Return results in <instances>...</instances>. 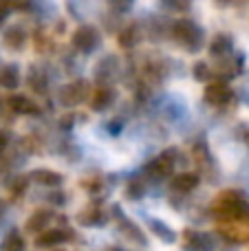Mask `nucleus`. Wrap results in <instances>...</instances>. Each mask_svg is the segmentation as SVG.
<instances>
[{"label":"nucleus","instance_id":"obj_1","mask_svg":"<svg viewBox=\"0 0 249 251\" xmlns=\"http://www.w3.org/2000/svg\"><path fill=\"white\" fill-rule=\"evenodd\" d=\"M214 212L229 221H249V203L241 192H223L214 203Z\"/></svg>","mask_w":249,"mask_h":251},{"label":"nucleus","instance_id":"obj_2","mask_svg":"<svg viewBox=\"0 0 249 251\" xmlns=\"http://www.w3.org/2000/svg\"><path fill=\"white\" fill-rule=\"evenodd\" d=\"M172 35L181 47L190 49V51H197L203 44V29L190 18H179L172 26Z\"/></svg>","mask_w":249,"mask_h":251},{"label":"nucleus","instance_id":"obj_3","mask_svg":"<svg viewBox=\"0 0 249 251\" xmlns=\"http://www.w3.org/2000/svg\"><path fill=\"white\" fill-rule=\"evenodd\" d=\"M100 42H101V35H100V31H97L93 25L77 26V29H75V33H73V47L77 49L79 53L95 51V49L100 47Z\"/></svg>","mask_w":249,"mask_h":251},{"label":"nucleus","instance_id":"obj_4","mask_svg":"<svg viewBox=\"0 0 249 251\" xmlns=\"http://www.w3.org/2000/svg\"><path fill=\"white\" fill-rule=\"evenodd\" d=\"M181 240H183L185 251H216L214 234H207V231L188 229V231H183V238Z\"/></svg>","mask_w":249,"mask_h":251},{"label":"nucleus","instance_id":"obj_5","mask_svg":"<svg viewBox=\"0 0 249 251\" xmlns=\"http://www.w3.org/2000/svg\"><path fill=\"white\" fill-rule=\"evenodd\" d=\"M179 152L174 150V148H170V150H166L163 154H159L157 159L150 161V165L146 168V172L150 174L152 178H163V176H170L172 172H174V163L176 159H172V156H176Z\"/></svg>","mask_w":249,"mask_h":251},{"label":"nucleus","instance_id":"obj_6","mask_svg":"<svg viewBox=\"0 0 249 251\" xmlns=\"http://www.w3.org/2000/svg\"><path fill=\"white\" fill-rule=\"evenodd\" d=\"M86 97H88V82H84V79H77V82L66 84L64 88H60V101L64 106H77Z\"/></svg>","mask_w":249,"mask_h":251},{"label":"nucleus","instance_id":"obj_7","mask_svg":"<svg viewBox=\"0 0 249 251\" xmlns=\"http://www.w3.org/2000/svg\"><path fill=\"white\" fill-rule=\"evenodd\" d=\"M115 100H117V91H115L113 86H108V84H101V86H97L95 91L91 93V108L95 110V113H101V110L108 108Z\"/></svg>","mask_w":249,"mask_h":251},{"label":"nucleus","instance_id":"obj_8","mask_svg":"<svg viewBox=\"0 0 249 251\" xmlns=\"http://www.w3.org/2000/svg\"><path fill=\"white\" fill-rule=\"evenodd\" d=\"M205 101L212 106H225L232 101V88L225 82H212L205 88Z\"/></svg>","mask_w":249,"mask_h":251},{"label":"nucleus","instance_id":"obj_9","mask_svg":"<svg viewBox=\"0 0 249 251\" xmlns=\"http://www.w3.org/2000/svg\"><path fill=\"white\" fill-rule=\"evenodd\" d=\"M71 234L66 229H62V227H49V229H44L42 234H38V238H35V245L38 247H57V245H62L64 240H69Z\"/></svg>","mask_w":249,"mask_h":251},{"label":"nucleus","instance_id":"obj_10","mask_svg":"<svg viewBox=\"0 0 249 251\" xmlns=\"http://www.w3.org/2000/svg\"><path fill=\"white\" fill-rule=\"evenodd\" d=\"M232 49H234V40L229 38L227 33L214 35V40L210 42V53H212V57H219V60H225V57L232 55Z\"/></svg>","mask_w":249,"mask_h":251},{"label":"nucleus","instance_id":"obj_11","mask_svg":"<svg viewBox=\"0 0 249 251\" xmlns=\"http://www.w3.org/2000/svg\"><path fill=\"white\" fill-rule=\"evenodd\" d=\"M115 216H117V223H119V227H122V234L126 236L128 240H132V243H137V245H144L146 247V236L141 234V229L137 225H132L128 218H124L122 214H119V209L115 207Z\"/></svg>","mask_w":249,"mask_h":251},{"label":"nucleus","instance_id":"obj_12","mask_svg":"<svg viewBox=\"0 0 249 251\" xmlns=\"http://www.w3.org/2000/svg\"><path fill=\"white\" fill-rule=\"evenodd\" d=\"M199 183H201L199 174H194V172H181V174H176V176L172 178V190L181 192V194H188V192L197 190Z\"/></svg>","mask_w":249,"mask_h":251},{"label":"nucleus","instance_id":"obj_13","mask_svg":"<svg viewBox=\"0 0 249 251\" xmlns=\"http://www.w3.org/2000/svg\"><path fill=\"white\" fill-rule=\"evenodd\" d=\"M7 106L11 108V113H16V115H35V113H38V104H35V101H31L29 97H25V95L9 97Z\"/></svg>","mask_w":249,"mask_h":251},{"label":"nucleus","instance_id":"obj_14","mask_svg":"<svg viewBox=\"0 0 249 251\" xmlns=\"http://www.w3.org/2000/svg\"><path fill=\"white\" fill-rule=\"evenodd\" d=\"M53 221V214L51 212H47V209H40V212H35L33 216L26 221V225H25V229L29 231V234H42L44 229H49V223Z\"/></svg>","mask_w":249,"mask_h":251},{"label":"nucleus","instance_id":"obj_15","mask_svg":"<svg viewBox=\"0 0 249 251\" xmlns=\"http://www.w3.org/2000/svg\"><path fill=\"white\" fill-rule=\"evenodd\" d=\"M20 84V71H18L16 64H7L0 69V86L7 88V91H13Z\"/></svg>","mask_w":249,"mask_h":251},{"label":"nucleus","instance_id":"obj_16","mask_svg":"<svg viewBox=\"0 0 249 251\" xmlns=\"http://www.w3.org/2000/svg\"><path fill=\"white\" fill-rule=\"evenodd\" d=\"M31 181L40 183V185H60L62 183V174L60 172H53V170H33L29 174Z\"/></svg>","mask_w":249,"mask_h":251},{"label":"nucleus","instance_id":"obj_17","mask_svg":"<svg viewBox=\"0 0 249 251\" xmlns=\"http://www.w3.org/2000/svg\"><path fill=\"white\" fill-rule=\"evenodd\" d=\"M26 42V33L22 26H11V29L4 31V44L9 49H20Z\"/></svg>","mask_w":249,"mask_h":251},{"label":"nucleus","instance_id":"obj_18","mask_svg":"<svg viewBox=\"0 0 249 251\" xmlns=\"http://www.w3.org/2000/svg\"><path fill=\"white\" fill-rule=\"evenodd\" d=\"M148 227L152 229L154 236H159V238L166 240V243H174V240H176V234H174V231H172L163 221H154V218H152V221L148 223Z\"/></svg>","mask_w":249,"mask_h":251},{"label":"nucleus","instance_id":"obj_19","mask_svg":"<svg viewBox=\"0 0 249 251\" xmlns=\"http://www.w3.org/2000/svg\"><path fill=\"white\" fill-rule=\"evenodd\" d=\"M0 251H25V238H22L18 231H11V234L2 240Z\"/></svg>","mask_w":249,"mask_h":251},{"label":"nucleus","instance_id":"obj_20","mask_svg":"<svg viewBox=\"0 0 249 251\" xmlns=\"http://www.w3.org/2000/svg\"><path fill=\"white\" fill-rule=\"evenodd\" d=\"M137 42H139V31H137V26L135 25L126 26V29L122 31V35H119V44L126 47V49H130V47H135Z\"/></svg>","mask_w":249,"mask_h":251},{"label":"nucleus","instance_id":"obj_21","mask_svg":"<svg viewBox=\"0 0 249 251\" xmlns=\"http://www.w3.org/2000/svg\"><path fill=\"white\" fill-rule=\"evenodd\" d=\"M79 221L84 225H101L106 221V212H101V209H86V214H82Z\"/></svg>","mask_w":249,"mask_h":251},{"label":"nucleus","instance_id":"obj_22","mask_svg":"<svg viewBox=\"0 0 249 251\" xmlns=\"http://www.w3.org/2000/svg\"><path fill=\"white\" fill-rule=\"evenodd\" d=\"M212 73H214V71H210V66H207L205 62H197V64H194V77L201 79V82L210 79V77H212Z\"/></svg>","mask_w":249,"mask_h":251},{"label":"nucleus","instance_id":"obj_23","mask_svg":"<svg viewBox=\"0 0 249 251\" xmlns=\"http://www.w3.org/2000/svg\"><path fill=\"white\" fill-rule=\"evenodd\" d=\"M144 183H139V181H132L130 185H128V196H130V199H139L141 194H144Z\"/></svg>","mask_w":249,"mask_h":251},{"label":"nucleus","instance_id":"obj_24","mask_svg":"<svg viewBox=\"0 0 249 251\" xmlns=\"http://www.w3.org/2000/svg\"><path fill=\"white\" fill-rule=\"evenodd\" d=\"M25 190H26V178H18V181L11 185V192H13V194H22Z\"/></svg>","mask_w":249,"mask_h":251},{"label":"nucleus","instance_id":"obj_25","mask_svg":"<svg viewBox=\"0 0 249 251\" xmlns=\"http://www.w3.org/2000/svg\"><path fill=\"white\" fill-rule=\"evenodd\" d=\"M9 11H11V4H7V2H0V22H2L4 18L9 16Z\"/></svg>","mask_w":249,"mask_h":251},{"label":"nucleus","instance_id":"obj_26","mask_svg":"<svg viewBox=\"0 0 249 251\" xmlns=\"http://www.w3.org/2000/svg\"><path fill=\"white\" fill-rule=\"evenodd\" d=\"M4 148H7V134L0 130V150H4Z\"/></svg>","mask_w":249,"mask_h":251},{"label":"nucleus","instance_id":"obj_27","mask_svg":"<svg viewBox=\"0 0 249 251\" xmlns=\"http://www.w3.org/2000/svg\"><path fill=\"white\" fill-rule=\"evenodd\" d=\"M57 251H62V249H57Z\"/></svg>","mask_w":249,"mask_h":251}]
</instances>
